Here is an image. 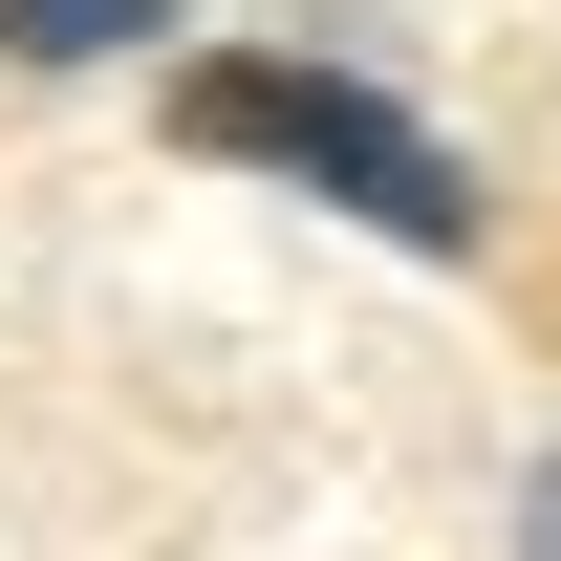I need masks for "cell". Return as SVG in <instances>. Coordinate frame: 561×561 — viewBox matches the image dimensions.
<instances>
[{
  "instance_id": "obj_1",
  "label": "cell",
  "mask_w": 561,
  "mask_h": 561,
  "mask_svg": "<svg viewBox=\"0 0 561 561\" xmlns=\"http://www.w3.org/2000/svg\"><path fill=\"white\" fill-rule=\"evenodd\" d=\"M173 151H216V173H280V195L367 216V238H411V260H476V151L432 130V108H389L367 66L216 44V66H173Z\"/></svg>"
},
{
  "instance_id": "obj_2",
  "label": "cell",
  "mask_w": 561,
  "mask_h": 561,
  "mask_svg": "<svg viewBox=\"0 0 561 561\" xmlns=\"http://www.w3.org/2000/svg\"><path fill=\"white\" fill-rule=\"evenodd\" d=\"M151 22H173V0H0V66H108Z\"/></svg>"
},
{
  "instance_id": "obj_3",
  "label": "cell",
  "mask_w": 561,
  "mask_h": 561,
  "mask_svg": "<svg viewBox=\"0 0 561 561\" xmlns=\"http://www.w3.org/2000/svg\"><path fill=\"white\" fill-rule=\"evenodd\" d=\"M518 561H561V476H540V518H518Z\"/></svg>"
}]
</instances>
